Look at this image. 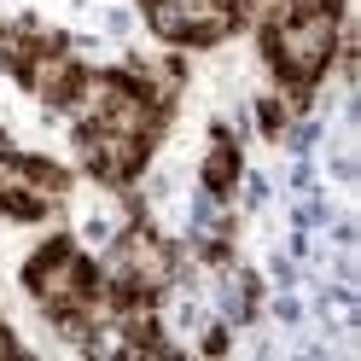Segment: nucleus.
Returning <instances> with one entry per match:
<instances>
[{
	"label": "nucleus",
	"mask_w": 361,
	"mask_h": 361,
	"mask_svg": "<svg viewBox=\"0 0 361 361\" xmlns=\"http://www.w3.org/2000/svg\"><path fill=\"white\" fill-rule=\"evenodd\" d=\"M221 350H228V321L204 326V355H221Z\"/></svg>",
	"instance_id": "3"
},
{
	"label": "nucleus",
	"mask_w": 361,
	"mask_h": 361,
	"mask_svg": "<svg viewBox=\"0 0 361 361\" xmlns=\"http://www.w3.org/2000/svg\"><path fill=\"white\" fill-rule=\"evenodd\" d=\"M233 180H239V146H233V134L216 128V146H210V157H204V192L228 198Z\"/></svg>",
	"instance_id": "1"
},
{
	"label": "nucleus",
	"mask_w": 361,
	"mask_h": 361,
	"mask_svg": "<svg viewBox=\"0 0 361 361\" xmlns=\"http://www.w3.org/2000/svg\"><path fill=\"white\" fill-rule=\"evenodd\" d=\"M286 111H291V105H286L280 94L257 99V128H262V134H286Z\"/></svg>",
	"instance_id": "2"
}]
</instances>
